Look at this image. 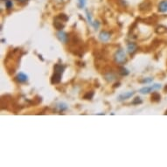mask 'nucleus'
I'll list each match as a JSON object with an SVG mask.
<instances>
[{
  "label": "nucleus",
  "mask_w": 167,
  "mask_h": 167,
  "mask_svg": "<svg viewBox=\"0 0 167 167\" xmlns=\"http://www.w3.org/2000/svg\"><path fill=\"white\" fill-rule=\"evenodd\" d=\"M12 6H13L12 1H11V0H7V1H6V7L8 9V10L11 9V8H12Z\"/></svg>",
  "instance_id": "19"
},
{
  "label": "nucleus",
  "mask_w": 167,
  "mask_h": 167,
  "mask_svg": "<svg viewBox=\"0 0 167 167\" xmlns=\"http://www.w3.org/2000/svg\"><path fill=\"white\" fill-rule=\"evenodd\" d=\"M157 9L159 12H167V0H162L161 2L158 4Z\"/></svg>",
  "instance_id": "6"
},
{
  "label": "nucleus",
  "mask_w": 167,
  "mask_h": 167,
  "mask_svg": "<svg viewBox=\"0 0 167 167\" xmlns=\"http://www.w3.org/2000/svg\"><path fill=\"white\" fill-rule=\"evenodd\" d=\"M1 1H7V0H1Z\"/></svg>",
  "instance_id": "26"
},
{
  "label": "nucleus",
  "mask_w": 167,
  "mask_h": 167,
  "mask_svg": "<svg viewBox=\"0 0 167 167\" xmlns=\"http://www.w3.org/2000/svg\"><path fill=\"white\" fill-rule=\"evenodd\" d=\"M92 26L94 27V28L96 30V29H98V28H99V26H100V23H99L98 21H94L93 25H92Z\"/></svg>",
  "instance_id": "22"
},
{
  "label": "nucleus",
  "mask_w": 167,
  "mask_h": 167,
  "mask_svg": "<svg viewBox=\"0 0 167 167\" xmlns=\"http://www.w3.org/2000/svg\"><path fill=\"white\" fill-rule=\"evenodd\" d=\"M54 72H56V73L62 74V73H63V71L65 70V67L60 64H56L55 66H54Z\"/></svg>",
  "instance_id": "11"
},
{
  "label": "nucleus",
  "mask_w": 167,
  "mask_h": 167,
  "mask_svg": "<svg viewBox=\"0 0 167 167\" xmlns=\"http://www.w3.org/2000/svg\"><path fill=\"white\" fill-rule=\"evenodd\" d=\"M111 37V34H110V32H106V31H103V32H100V34H99V39L103 41V42H106V41H108V39H110Z\"/></svg>",
  "instance_id": "5"
},
{
  "label": "nucleus",
  "mask_w": 167,
  "mask_h": 167,
  "mask_svg": "<svg viewBox=\"0 0 167 167\" xmlns=\"http://www.w3.org/2000/svg\"><path fill=\"white\" fill-rule=\"evenodd\" d=\"M133 104H137V103H142V100L140 97H136L135 100L133 101Z\"/></svg>",
  "instance_id": "23"
},
{
  "label": "nucleus",
  "mask_w": 167,
  "mask_h": 167,
  "mask_svg": "<svg viewBox=\"0 0 167 167\" xmlns=\"http://www.w3.org/2000/svg\"><path fill=\"white\" fill-rule=\"evenodd\" d=\"M67 20H68V17L66 16L65 14H59V16L56 17L54 19V27L59 31L62 30L65 26V22L67 21Z\"/></svg>",
  "instance_id": "1"
},
{
  "label": "nucleus",
  "mask_w": 167,
  "mask_h": 167,
  "mask_svg": "<svg viewBox=\"0 0 167 167\" xmlns=\"http://www.w3.org/2000/svg\"><path fill=\"white\" fill-rule=\"evenodd\" d=\"M61 75L62 74L54 72V75L52 76V79H51V82L53 84H58V83H59L60 81H61Z\"/></svg>",
  "instance_id": "7"
},
{
  "label": "nucleus",
  "mask_w": 167,
  "mask_h": 167,
  "mask_svg": "<svg viewBox=\"0 0 167 167\" xmlns=\"http://www.w3.org/2000/svg\"><path fill=\"white\" fill-rule=\"evenodd\" d=\"M136 50H137V47H136V44L129 43L127 45V51H128V53L130 55H133V54H135L136 52Z\"/></svg>",
  "instance_id": "8"
},
{
  "label": "nucleus",
  "mask_w": 167,
  "mask_h": 167,
  "mask_svg": "<svg viewBox=\"0 0 167 167\" xmlns=\"http://www.w3.org/2000/svg\"><path fill=\"white\" fill-rule=\"evenodd\" d=\"M152 81H153V78L149 77V78H145V80L141 81V82H142V83H150V82H151Z\"/></svg>",
  "instance_id": "20"
},
{
  "label": "nucleus",
  "mask_w": 167,
  "mask_h": 167,
  "mask_svg": "<svg viewBox=\"0 0 167 167\" xmlns=\"http://www.w3.org/2000/svg\"><path fill=\"white\" fill-rule=\"evenodd\" d=\"M93 96H94V92H88L86 95L84 96V99H86V100H91Z\"/></svg>",
  "instance_id": "17"
},
{
  "label": "nucleus",
  "mask_w": 167,
  "mask_h": 167,
  "mask_svg": "<svg viewBox=\"0 0 167 167\" xmlns=\"http://www.w3.org/2000/svg\"><path fill=\"white\" fill-rule=\"evenodd\" d=\"M18 2H20V3H26V2H27L28 0H18Z\"/></svg>",
  "instance_id": "24"
},
{
  "label": "nucleus",
  "mask_w": 167,
  "mask_h": 167,
  "mask_svg": "<svg viewBox=\"0 0 167 167\" xmlns=\"http://www.w3.org/2000/svg\"><path fill=\"white\" fill-rule=\"evenodd\" d=\"M16 80L18 82H20V83H25V82H26L27 80H28V77H27L26 75H25L24 73H19L16 77Z\"/></svg>",
  "instance_id": "9"
},
{
  "label": "nucleus",
  "mask_w": 167,
  "mask_h": 167,
  "mask_svg": "<svg viewBox=\"0 0 167 167\" xmlns=\"http://www.w3.org/2000/svg\"><path fill=\"white\" fill-rule=\"evenodd\" d=\"M56 37L57 39H59L60 42H62V43H67V40H68V36H67V34L66 33L63 31H59V32L56 33Z\"/></svg>",
  "instance_id": "4"
},
{
  "label": "nucleus",
  "mask_w": 167,
  "mask_h": 167,
  "mask_svg": "<svg viewBox=\"0 0 167 167\" xmlns=\"http://www.w3.org/2000/svg\"><path fill=\"white\" fill-rule=\"evenodd\" d=\"M57 108L59 109V111H64L66 109H67V106L65 103H59L57 105Z\"/></svg>",
  "instance_id": "16"
},
{
  "label": "nucleus",
  "mask_w": 167,
  "mask_h": 167,
  "mask_svg": "<svg viewBox=\"0 0 167 167\" xmlns=\"http://www.w3.org/2000/svg\"><path fill=\"white\" fill-rule=\"evenodd\" d=\"M119 74H120L121 75L126 76L129 74V71L128 70L127 68H125V67H121V68L119 69Z\"/></svg>",
  "instance_id": "14"
},
{
  "label": "nucleus",
  "mask_w": 167,
  "mask_h": 167,
  "mask_svg": "<svg viewBox=\"0 0 167 167\" xmlns=\"http://www.w3.org/2000/svg\"><path fill=\"white\" fill-rule=\"evenodd\" d=\"M165 115H167V111H166V112H165Z\"/></svg>",
  "instance_id": "27"
},
{
  "label": "nucleus",
  "mask_w": 167,
  "mask_h": 167,
  "mask_svg": "<svg viewBox=\"0 0 167 167\" xmlns=\"http://www.w3.org/2000/svg\"><path fill=\"white\" fill-rule=\"evenodd\" d=\"M161 88V85L160 84H154L153 86L151 87H145V88H142L139 92H140L141 94H144V95H145V94H149L150 92L153 91V90H155V89H160Z\"/></svg>",
  "instance_id": "3"
},
{
  "label": "nucleus",
  "mask_w": 167,
  "mask_h": 167,
  "mask_svg": "<svg viewBox=\"0 0 167 167\" xmlns=\"http://www.w3.org/2000/svg\"><path fill=\"white\" fill-rule=\"evenodd\" d=\"M86 13H87V18H88V23L90 24V25H93V23H94V21L92 20V16L91 14L89 13V11H88V10H86Z\"/></svg>",
  "instance_id": "18"
},
{
  "label": "nucleus",
  "mask_w": 167,
  "mask_h": 167,
  "mask_svg": "<svg viewBox=\"0 0 167 167\" xmlns=\"http://www.w3.org/2000/svg\"><path fill=\"white\" fill-rule=\"evenodd\" d=\"M105 79L108 81H113L114 80H116V76L114 75L112 73H108V75H105Z\"/></svg>",
  "instance_id": "15"
},
{
  "label": "nucleus",
  "mask_w": 167,
  "mask_h": 167,
  "mask_svg": "<svg viewBox=\"0 0 167 167\" xmlns=\"http://www.w3.org/2000/svg\"><path fill=\"white\" fill-rule=\"evenodd\" d=\"M114 59L115 61L117 64H124L127 61V57H126V54L123 49H119L116 52V54L114 55Z\"/></svg>",
  "instance_id": "2"
},
{
  "label": "nucleus",
  "mask_w": 167,
  "mask_h": 167,
  "mask_svg": "<svg viewBox=\"0 0 167 167\" xmlns=\"http://www.w3.org/2000/svg\"><path fill=\"white\" fill-rule=\"evenodd\" d=\"M156 32H157V33H159V34H163V33H165V32H167V27L160 26L157 28Z\"/></svg>",
  "instance_id": "13"
},
{
  "label": "nucleus",
  "mask_w": 167,
  "mask_h": 167,
  "mask_svg": "<svg viewBox=\"0 0 167 167\" xmlns=\"http://www.w3.org/2000/svg\"><path fill=\"white\" fill-rule=\"evenodd\" d=\"M135 94V92H127V93H124L118 96V101H124V100H127L130 97L132 96L133 95Z\"/></svg>",
  "instance_id": "10"
},
{
  "label": "nucleus",
  "mask_w": 167,
  "mask_h": 167,
  "mask_svg": "<svg viewBox=\"0 0 167 167\" xmlns=\"http://www.w3.org/2000/svg\"><path fill=\"white\" fill-rule=\"evenodd\" d=\"M85 3H86L85 0H79V7L82 9L85 6Z\"/></svg>",
  "instance_id": "21"
},
{
  "label": "nucleus",
  "mask_w": 167,
  "mask_h": 167,
  "mask_svg": "<svg viewBox=\"0 0 167 167\" xmlns=\"http://www.w3.org/2000/svg\"><path fill=\"white\" fill-rule=\"evenodd\" d=\"M160 95L158 94V93H157V92H154L153 94H152V96H151V99H152V101H154V102H159L160 101Z\"/></svg>",
  "instance_id": "12"
},
{
  "label": "nucleus",
  "mask_w": 167,
  "mask_h": 167,
  "mask_svg": "<svg viewBox=\"0 0 167 167\" xmlns=\"http://www.w3.org/2000/svg\"><path fill=\"white\" fill-rule=\"evenodd\" d=\"M5 41H6V39H1V42H2V43H4Z\"/></svg>",
  "instance_id": "25"
}]
</instances>
